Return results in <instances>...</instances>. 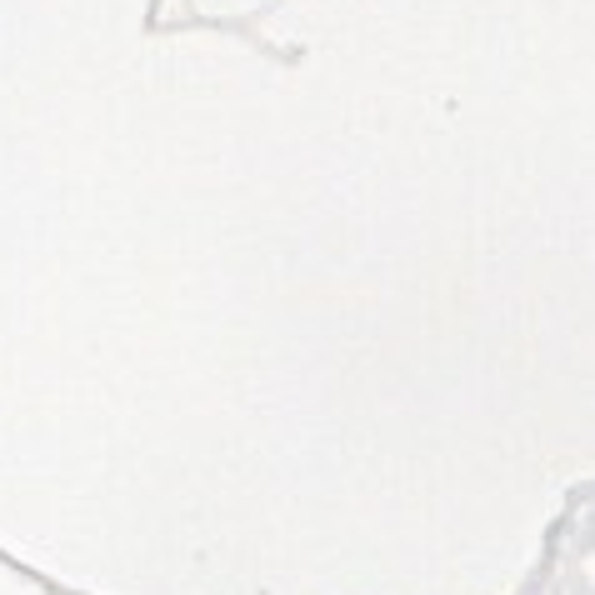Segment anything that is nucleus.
Here are the masks:
<instances>
[]
</instances>
